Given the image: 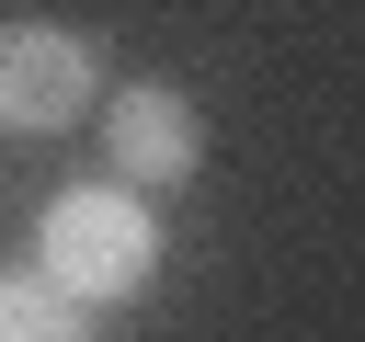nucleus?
Returning <instances> with one entry per match:
<instances>
[{
  "instance_id": "1",
  "label": "nucleus",
  "mask_w": 365,
  "mask_h": 342,
  "mask_svg": "<svg viewBox=\"0 0 365 342\" xmlns=\"http://www.w3.org/2000/svg\"><path fill=\"white\" fill-rule=\"evenodd\" d=\"M34 274L68 285L80 308H114V296H137L160 274V228H148V205L125 182H68L34 217Z\"/></svg>"
},
{
  "instance_id": "2",
  "label": "nucleus",
  "mask_w": 365,
  "mask_h": 342,
  "mask_svg": "<svg viewBox=\"0 0 365 342\" xmlns=\"http://www.w3.org/2000/svg\"><path fill=\"white\" fill-rule=\"evenodd\" d=\"M91 103H103L91 34H68V23H0V125H11V137L91 125Z\"/></svg>"
},
{
  "instance_id": "3",
  "label": "nucleus",
  "mask_w": 365,
  "mask_h": 342,
  "mask_svg": "<svg viewBox=\"0 0 365 342\" xmlns=\"http://www.w3.org/2000/svg\"><path fill=\"white\" fill-rule=\"evenodd\" d=\"M103 160H114L125 194H171L205 160V114L171 80H125V91H103Z\"/></svg>"
},
{
  "instance_id": "4",
  "label": "nucleus",
  "mask_w": 365,
  "mask_h": 342,
  "mask_svg": "<svg viewBox=\"0 0 365 342\" xmlns=\"http://www.w3.org/2000/svg\"><path fill=\"white\" fill-rule=\"evenodd\" d=\"M0 342H91V308L23 262V274H0Z\"/></svg>"
}]
</instances>
